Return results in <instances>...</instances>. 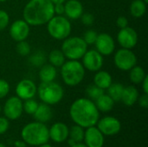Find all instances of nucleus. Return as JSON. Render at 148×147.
Wrapping results in <instances>:
<instances>
[{
	"label": "nucleus",
	"mask_w": 148,
	"mask_h": 147,
	"mask_svg": "<svg viewBox=\"0 0 148 147\" xmlns=\"http://www.w3.org/2000/svg\"><path fill=\"white\" fill-rule=\"evenodd\" d=\"M69 115L75 125L88 128L96 125L100 119V111L90 99L79 98L70 106Z\"/></svg>",
	"instance_id": "1"
},
{
	"label": "nucleus",
	"mask_w": 148,
	"mask_h": 147,
	"mask_svg": "<svg viewBox=\"0 0 148 147\" xmlns=\"http://www.w3.org/2000/svg\"><path fill=\"white\" fill-rule=\"evenodd\" d=\"M23 20L29 26L46 24L54 16V3L50 0H29L23 11Z\"/></svg>",
	"instance_id": "2"
},
{
	"label": "nucleus",
	"mask_w": 148,
	"mask_h": 147,
	"mask_svg": "<svg viewBox=\"0 0 148 147\" xmlns=\"http://www.w3.org/2000/svg\"><path fill=\"white\" fill-rule=\"evenodd\" d=\"M23 140L29 146H39L40 145L48 143L49 139V128L44 123L38 121L27 124L21 132Z\"/></svg>",
	"instance_id": "3"
},
{
	"label": "nucleus",
	"mask_w": 148,
	"mask_h": 147,
	"mask_svg": "<svg viewBox=\"0 0 148 147\" xmlns=\"http://www.w3.org/2000/svg\"><path fill=\"white\" fill-rule=\"evenodd\" d=\"M85 70L82 63L78 60H69L61 67V76L67 86L75 87L83 81Z\"/></svg>",
	"instance_id": "4"
},
{
	"label": "nucleus",
	"mask_w": 148,
	"mask_h": 147,
	"mask_svg": "<svg viewBox=\"0 0 148 147\" xmlns=\"http://www.w3.org/2000/svg\"><path fill=\"white\" fill-rule=\"evenodd\" d=\"M36 94L42 103L50 106L56 105L62 100L64 96V90L60 84L55 81L41 82L37 88Z\"/></svg>",
	"instance_id": "5"
},
{
	"label": "nucleus",
	"mask_w": 148,
	"mask_h": 147,
	"mask_svg": "<svg viewBox=\"0 0 148 147\" xmlns=\"http://www.w3.org/2000/svg\"><path fill=\"white\" fill-rule=\"evenodd\" d=\"M46 24L49 35L56 40L63 41L72 31L71 23L65 16L55 15Z\"/></svg>",
	"instance_id": "6"
},
{
	"label": "nucleus",
	"mask_w": 148,
	"mask_h": 147,
	"mask_svg": "<svg viewBox=\"0 0 148 147\" xmlns=\"http://www.w3.org/2000/svg\"><path fill=\"white\" fill-rule=\"evenodd\" d=\"M61 50L69 60H80L88 50V44L82 37L69 36L63 40Z\"/></svg>",
	"instance_id": "7"
},
{
	"label": "nucleus",
	"mask_w": 148,
	"mask_h": 147,
	"mask_svg": "<svg viewBox=\"0 0 148 147\" xmlns=\"http://www.w3.org/2000/svg\"><path fill=\"white\" fill-rule=\"evenodd\" d=\"M114 62L118 69L121 71H129L137 64V56L132 49L121 48L115 52Z\"/></svg>",
	"instance_id": "8"
},
{
	"label": "nucleus",
	"mask_w": 148,
	"mask_h": 147,
	"mask_svg": "<svg viewBox=\"0 0 148 147\" xmlns=\"http://www.w3.org/2000/svg\"><path fill=\"white\" fill-rule=\"evenodd\" d=\"M82 59V63L84 68L90 72H97L101 69L104 62L103 55H101L96 49L87 50Z\"/></svg>",
	"instance_id": "9"
},
{
	"label": "nucleus",
	"mask_w": 148,
	"mask_h": 147,
	"mask_svg": "<svg viewBox=\"0 0 148 147\" xmlns=\"http://www.w3.org/2000/svg\"><path fill=\"white\" fill-rule=\"evenodd\" d=\"M23 101L17 96L10 97L3 106V113L5 117L10 120L19 119L23 112Z\"/></svg>",
	"instance_id": "10"
},
{
	"label": "nucleus",
	"mask_w": 148,
	"mask_h": 147,
	"mask_svg": "<svg viewBox=\"0 0 148 147\" xmlns=\"http://www.w3.org/2000/svg\"><path fill=\"white\" fill-rule=\"evenodd\" d=\"M138 39L136 30L129 26L120 29V31L117 34V42L123 49H134L138 43Z\"/></svg>",
	"instance_id": "11"
},
{
	"label": "nucleus",
	"mask_w": 148,
	"mask_h": 147,
	"mask_svg": "<svg viewBox=\"0 0 148 147\" xmlns=\"http://www.w3.org/2000/svg\"><path fill=\"white\" fill-rule=\"evenodd\" d=\"M97 128L101 132L103 135L113 136L120 133L121 129V124L120 120L112 116H107L102 119H99Z\"/></svg>",
	"instance_id": "12"
},
{
	"label": "nucleus",
	"mask_w": 148,
	"mask_h": 147,
	"mask_svg": "<svg viewBox=\"0 0 148 147\" xmlns=\"http://www.w3.org/2000/svg\"><path fill=\"white\" fill-rule=\"evenodd\" d=\"M95 49L103 56L110 55L114 53L115 49V42L112 36L108 33L98 34L95 42Z\"/></svg>",
	"instance_id": "13"
},
{
	"label": "nucleus",
	"mask_w": 148,
	"mask_h": 147,
	"mask_svg": "<svg viewBox=\"0 0 148 147\" xmlns=\"http://www.w3.org/2000/svg\"><path fill=\"white\" fill-rule=\"evenodd\" d=\"M9 32L10 37L18 42L27 39L30 32V26L23 19H18L11 23Z\"/></svg>",
	"instance_id": "14"
},
{
	"label": "nucleus",
	"mask_w": 148,
	"mask_h": 147,
	"mask_svg": "<svg viewBox=\"0 0 148 147\" xmlns=\"http://www.w3.org/2000/svg\"><path fill=\"white\" fill-rule=\"evenodd\" d=\"M37 92V87L36 83L30 79L21 80L16 87V94L22 101L32 99L35 97Z\"/></svg>",
	"instance_id": "15"
},
{
	"label": "nucleus",
	"mask_w": 148,
	"mask_h": 147,
	"mask_svg": "<svg viewBox=\"0 0 148 147\" xmlns=\"http://www.w3.org/2000/svg\"><path fill=\"white\" fill-rule=\"evenodd\" d=\"M83 139L87 147H102L104 145V135L95 126L87 128Z\"/></svg>",
	"instance_id": "16"
},
{
	"label": "nucleus",
	"mask_w": 148,
	"mask_h": 147,
	"mask_svg": "<svg viewBox=\"0 0 148 147\" xmlns=\"http://www.w3.org/2000/svg\"><path fill=\"white\" fill-rule=\"evenodd\" d=\"M69 127L62 122H57L52 125L49 129V139L56 143H62L69 138Z\"/></svg>",
	"instance_id": "17"
},
{
	"label": "nucleus",
	"mask_w": 148,
	"mask_h": 147,
	"mask_svg": "<svg viewBox=\"0 0 148 147\" xmlns=\"http://www.w3.org/2000/svg\"><path fill=\"white\" fill-rule=\"evenodd\" d=\"M83 14V5L79 0H67L64 3V15L67 18L76 20Z\"/></svg>",
	"instance_id": "18"
},
{
	"label": "nucleus",
	"mask_w": 148,
	"mask_h": 147,
	"mask_svg": "<svg viewBox=\"0 0 148 147\" xmlns=\"http://www.w3.org/2000/svg\"><path fill=\"white\" fill-rule=\"evenodd\" d=\"M139 96L140 95L138 89L134 86H127L124 87L123 88L121 101L123 102L124 105L127 107H132L137 102Z\"/></svg>",
	"instance_id": "19"
},
{
	"label": "nucleus",
	"mask_w": 148,
	"mask_h": 147,
	"mask_svg": "<svg viewBox=\"0 0 148 147\" xmlns=\"http://www.w3.org/2000/svg\"><path fill=\"white\" fill-rule=\"evenodd\" d=\"M33 116L36 121L41 123H46L49 122L52 118V110L49 105L42 103L38 105Z\"/></svg>",
	"instance_id": "20"
},
{
	"label": "nucleus",
	"mask_w": 148,
	"mask_h": 147,
	"mask_svg": "<svg viewBox=\"0 0 148 147\" xmlns=\"http://www.w3.org/2000/svg\"><path fill=\"white\" fill-rule=\"evenodd\" d=\"M38 75L42 82L54 81L57 75L56 68L51 64H43L42 67H40Z\"/></svg>",
	"instance_id": "21"
},
{
	"label": "nucleus",
	"mask_w": 148,
	"mask_h": 147,
	"mask_svg": "<svg viewBox=\"0 0 148 147\" xmlns=\"http://www.w3.org/2000/svg\"><path fill=\"white\" fill-rule=\"evenodd\" d=\"M113 83V78L111 75L104 70H99L95 72L94 77V84L99 87L100 88L105 90L108 89V87Z\"/></svg>",
	"instance_id": "22"
},
{
	"label": "nucleus",
	"mask_w": 148,
	"mask_h": 147,
	"mask_svg": "<svg viewBox=\"0 0 148 147\" xmlns=\"http://www.w3.org/2000/svg\"><path fill=\"white\" fill-rule=\"evenodd\" d=\"M95 104L99 111L103 112V113H108V112H110L114 108V101L108 94H103L97 100H95Z\"/></svg>",
	"instance_id": "23"
},
{
	"label": "nucleus",
	"mask_w": 148,
	"mask_h": 147,
	"mask_svg": "<svg viewBox=\"0 0 148 147\" xmlns=\"http://www.w3.org/2000/svg\"><path fill=\"white\" fill-rule=\"evenodd\" d=\"M48 60L49 64L56 68H61L66 62V57L61 49H53L49 52L48 55Z\"/></svg>",
	"instance_id": "24"
},
{
	"label": "nucleus",
	"mask_w": 148,
	"mask_h": 147,
	"mask_svg": "<svg viewBox=\"0 0 148 147\" xmlns=\"http://www.w3.org/2000/svg\"><path fill=\"white\" fill-rule=\"evenodd\" d=\"M147 4L142 0H133L130 4V13L134 17H142L147 12Z\"/></svg>",
	"instance_id": "25"
},
{
	"label": "nucleus",
	"mask_w": 148,
	"mask_h": 147,
	"mask_svg": "<svg viewBox=\"0 0 148 147\" xmlns=\"http://www.w3.org/2000/svg\"><path fill=\"white\" fill-rule=\"evenodd\" d=\"M147 76V74L142 67L134 66L129 70V79L133 84H140Z\"/></svg>",
	"instance_id": "26"
},
{
	"label": "nucleus",
	"mask_w": 148,
	"mask_h": 147,
	"mask_svg": "<svg viewBox=\"0 0 148 147\" xmlns=\"http://www.w3.org/2000/svg\"><path fill=\"white\" fill-rule=\"evenodd\" d=\"M123 88L124 87L121 83H112L108 88V94L113 99L114 102L120 101L121 99Z\"/></svg>",
	"instance_id": "27"
},
{
	"label": "nucleus",
	"mask_w": 148,
	"mask_h": 147,
	"mask_svg": "<svg viewBox=\"0 0 148 147\" xmlns=\"http://www.w3.org/2000/svg\"><path fill=\"white\" fill-rule=\"evenodd\" d=\"M84 133L85 131L83 130V127L78 125H75L69 129V137L70 138V139L75 141V143H80L84 139Z\"/></svg>",
	"instance_id": "28"
},
{
	"label": "nucleus",
	"mask_w": 148,
	"mask_h": 147,
	"mask_svg": "<svg viewBox=\"0 0 148 147\" xmlns=\"http://www.w3.org/2000/svg\"><path fill=\"white\" fill-rule=\"evenodd\" d=\"M86 94L88 96V99H90L91 101H95L105 93L103 89L100 88L95 84H91L88 85V88H86Z\"/></svg>",
	"instance_id": "29"
},
{
	"label": "nucleus",
	"mask_w": 148,
	"mask_h": 147,
	"mask_svg": "<svg viewBox=\"0 0 148 147\" xmlns=\"http://www.w3.org/2000/svg\"><path fill=\"white\" fill-rule=\"evenodd\" d=\"M45 61L46 55L42 51H37L29 57V62L35 67H42L43 64H45Z\"/></svg>",
	"instance_id": "30"
},
{
	"label": "nucleus",
	"mask_w": 148,
	"mask_h": 147,
	"mask_svg": "<svg viewBox=\"0 0 148 147\" xmlns=\"http://www.w3.org/2000/svg\"><path fill=\"white\" fill-rule=\"evenodd\" d=\"M38 103L36 100L32 99H28L24 101V103H23V111L29 115H33L34 113L36 112L37 107H38Z\"/></svg>",
	"instance_id": "31"
},
{
	"label": "nucleus",
	"mask_w": 148,
	"mask_h": 147,
	"mask_svg": "<svg viewBox=\"0 0 148 147\" xmlns=\"http://www.w3.org/2000/svg\"><path fill=\"white\" fill-rule=\"evenodd\" d=\"M16 50L21 56H28L30 54V45L25 40L18 42L16 47Z\"/></svg>",
	"instance_id": "32"
},
{
	"label": "nucleus",
	"mask_w": 148,
	"mask_h": 147,
	"mask_svg": "<svg viewBox=\"0 0 148 147\" xmlns=\"http://www.w3.org/2000/svg\"><path fill=\"white\" fill-rule=\"evenodd\" d=\"M97 36H98V33L96 31L93 29H88L83 34L82 39L88 45H92V44H95Z\"/></svg>",
	"instance_id": "33"
},
{
	"label": "nucleus",
	"mask_w": 148,
	"mask_h": 147,
	"mask_svg": "<svg viewBox=\"0 0 148 147\" xmlns=\"http://www.w3.org/2000/svg\"><path fill=\"white\" fill-rule=\"evenodd\" d=\"M9 23H10L9 14L3 10H0V31L6 29L7 26L9 25Z\"/></svg>",
	"instance_id": "34"
},
{
	"label": "nucleus",
	"mask_w": 148,
	"mask_h": 147,
	"mask_svg": "<svg viewBox=\"0 0 148 147\" xmlns=\"http://www.w3.org/2000/svg\"><path fill=\"white\" fill-rule=\"evenodd\" d=\"M10 84L7 81L0 79V100L7 96L10 92Z\"/></svg>",
	"instance_id": "35"
},
{
	"label": "nucleus",
	"mask_w": 148,
	"mask_h": 147,
	"mask_svg": "<svg viewBox=\"0 0 148 147\" xmlns=\"http://www.w3.org/2000/svg\"><path fill=\"white\" fill-rule=\"evenodd\" d=\"M80 18L82 20V23L86 26H91L95 22V17H94L93 14H91L89 12H86V13L83 12V14L81 16Z\"/></svg>",
	"instance_id": "36"
},
{
	"label": "nucleus",
	"mask_w": 148,
	"mask_h": 147,
	"mask_svg": "<svg viewBox=\"0 0 148 147\" xmlns=\"http://www.w3.org/2000/svg\"><path fill=\"white\" fill-rule=\"evenodd\" d=\"M10 127L9 120L6 117H0V135L5 133Z\"/></svg>",
	"instance_id": "37"
},
{
	"label": "nucleus",
	"mask_w": 148,
	"mask_h": 147,
	"mask_svg": "<svg viewBox=\"0 0 148 147\" xmlns=\"http://www.w3.org/2000/svg\"><path fill=\"white\" fill-rule=\"evenodd\" d=\"M116 25L120 29H123V28L128 26V19L124 16H121L116 20Z\"/></svg>",
	"instance_id": "38"
},
{
	"label": "nucleus",
	"mask_w": 148,
	"mask_h": 147,
	"mask_svg": "<svg viewBox=\"0 0 148 147\" xmlns=\"http://www.w3.org/2000/svg\"><path fill=\"white\" fill-rule=\"evenodd\" d=\"M140 107L142 108H147L148 107V94H143L141 96H139L138 101Z\"/></svg>",
	"instance_id": "39"
},
{
	"label": "nucleus",
	"mask_w": 148,
	"mask_h": 147,
	"mask_svg": "<svg viewBox=\"0 0 148 147\" xmlns=\"http://www.w3.org/2000/svg\"><path fill=\"white\" fill-rule=\"evenodd\" d=\"M54 12H55V15L63 16L64 15V3L54 4Z\"/></svg>",
	"instance_id": "40"
},
{
	"label": "nucleus",
	"mask_w": 148,
	"mask_h": 147,
	"mask_svg": "<svg viewBox=\"0 0 148 147\" xmlns=\"http://www.w3.org/2000/svg\"><path fill=\"white\" fill-rule=\"evenodd\" d=\"M142 85V90L144 92V94H148V76L147 75L145 77V79L142 81V82L140 83Z\"/></svg>",
	"instance_id": "41"
},
{
	"label": "nucleus",
	"mask_w": 148,
	"mask_h": 147,
	"mask_svg": "<svg viewBox=\"0 0 148 147\" xmlns=\"http://www.w3.org/2000/svg\"><path fill=\"white\" fill-rule=\"evenodd\" d=\"M15 146L16 147H26V143L23 141V140H16L15 143H14Z\"/></svg>",
	"instance_id": "42"
},
{
	"label": "nucleus",
	"mask_w": 148,
	"mask_h": 147,
	"mask_svg": "<svg viewBox=\"0 0 148 147\" xmlns=\"http://www.w3.org/2000/svg\"><path fill=\"white\" fill-rule=\"evenodd\" d=\"M54 4H56V3H65L67 0H50Z\"/></svg>",
	"instance_id": "43"
},
{
	"label": "nucleus",
	"mask_w": 148,
	"mask_h": 147,
	"mask_svg": "<svg viewBox=\"0 0 148 147\" xmlns=\"http://www.w3.org/2000/svg\"><path fill=\"white\" fill-rule=\"evenodd\" d=\"M70 147H87V146L85 145V144H82V143H76V144H75L74 146H72Z\"/></svg>",
	"instance_id": "44"
},
{
	"label": "nucleus",
	"mask_w": 148,
	"mask_h": 147,
	"mask_svg": "<svg viewBox=\"0 0 148 147\" xmlns=\"http://www.w3.org/2000/svg\"><path fill=\"white\" fill-rule=\"evenodd\" d=\"M39 147H52L49 144H48V143H45V144H42V145H40Z\"/></svg>",
	"instance_id": "45"
},
{
	"label": "nucleus",
	"mask_w": 148,
	"mask_h": 147,
	"mask_svg": "<svg viewBox=\"0 0 148 147\" xmlns=\"http://www.w3.org/2000/svg\"><path fill=\"white\" fill-rule=\"evenodd\" d=\"M0 147H6L4 145H3L2 143H0Z\"/></svg>",
	"instance_id": "46"
},
{
	"label": "nucleus",
	"mask_w": 148,
	"mask_h": 147,
	"mask_svg": "<svg viewBox=\"0 0 148 147\" xmlns=\"http://www.w3.org/2000/svg\"><path fill=\"white\" fill-rule=\"evenodd\" d=\"M142 1H143V2H145L146 3H148V0H142Z\"/></svg>",
	"instance_id": "47"
},
{
	"label": "nucleus",
	"mask_w": 148,
	"mask_h": 147,
	"mask_svg": "<svg viewBox=\"0 0 148 147\" xmlns=\"http://www.w3.org/2000/svg\"><path fill=\"white\" fill-rule=\"evenodd\" d=\"M5 1H7V0H0V3H3V2H5Z\"/></svg>",
	"instance_id": "48"
},
{
	"label": "nucleus",
	"mask_w": 148,
	"mask_h": 147,
	"mask_svg": "<svg viewBox=\"0 0 148 147\" xmlns=\"http://www.w3.org/2000/svg\"><path fill=\"white\" fill-rule=\"evenodd\" d=\"M1 110H2V107H1V105H0V113H1Z\"/></svg>",
	"instance_id": "49"
}]
</instances>
